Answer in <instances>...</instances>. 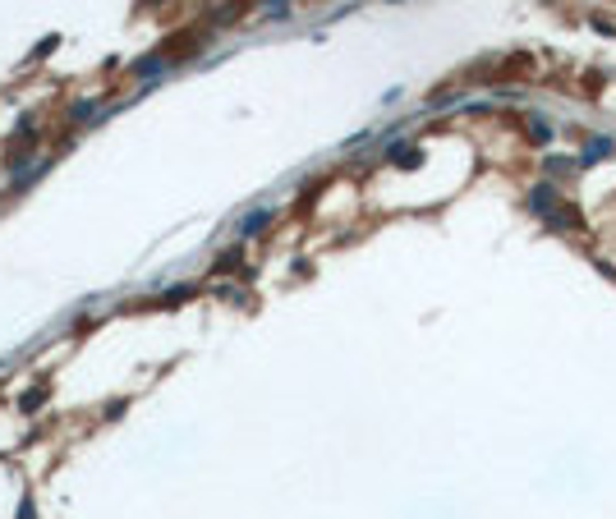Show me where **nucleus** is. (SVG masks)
<instances>
[{"label":"nucleus","mask_w":616,"mask_h":519,"mask_svg":"<svg viewBox=\"0 0 616 519\" xmlns=\"http://www.w3.org/2000/svg\"><path fill=\"white\" fill-rule=\"evenodd\" d=\"M529 207L539 212V217H547V212L556 207V193H552V184H539V189L529 193Z\"/></svg>","instance_id":"f03ea898"},{"label":"nucleus","mask_w":616,"mask_h":519,"mask_svg":"<svg viewBox=\"0 0 616 519\" xmlns=\"http://www.w3.org/2000/svg\"><path fill=\"white\" fill-rule=\"evenodd\" d=\"M543 221L552 225V230H575V225H580V212H575V207H561V202H556V207L547 212Z\"/></svg>","instance_id":"f257e3e1"},{"label":"nucleus","mask_w":616,"mask_h":519,"mask_svg":"<svg viewBox=\"0 0 616 519\" xmlns=\"http://www.w3.org/2000/svg\"><path fill=\"white\" fill-rule=\"evenodd\" d=\"M547 170H552V175H566V170H575V161H561V156H547Z\"/></svg>","instance_id":"20e7f679"},{"label":"nucleus","mask_w":616,"mask_h":519,"mask_svg":"<svg viewBox=\"0 0 616 519\" xmlns=\"http://www.w3.org/2000/svg\"><path fill=\"white\" fill-rule=\"evenodd\" d=\"M612 152H616V143H607V138H593L584 156H589V161H603V156H612Z\"/></svg>","instance_id":"7ed1b4c3"}]
</instances>
